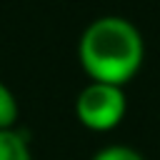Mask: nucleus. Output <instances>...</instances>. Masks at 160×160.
Masks as SVG:
<instances>
[{
  "instance_id": "obj_2",
  "label": "nucleus",
  "mask_w": 160,
  "mask_h": 160,
  "mask_svg": "<svg viewBox=\"0 0 160 160\" xmlns=\"http://www.w3.org/2000/svg\"><path fill=\"white\" fill-rule=\"evenodd\" d=\"M125 90L108 82H88L75 98V118L92 132H108L125 120Z\"/></svg>"
},
{
  "instance_id": "obj_3",
  "label": "nucleus",
  "mask_w": 160,
  "mask_h": 160,
  "mask_svg": "<svg viewBox=\"0 0 160 160\" xmlns=\"http://www.w3.org/2000/svg\"><path fill=\"white\" fill-rule=\"evenodd\" d=\"M0 160H32L30 142L18 128L0 130Z\"/></svg>"
},
{
  "instance_id": "obj_4",
  "label": "nucleus",
  "mask_w": 160,
  "mask_h": 160,
  "mask_svg": "<svg viewBox=\"0 0 160 160\" xmlns=\"http://www.w3.org/2000/svg\"><path fill=\"white\" fill-rule=\"evenodd\" d=\"M18 115H20L18 98H15V92L0 80V130H10V128H15Z\"/></svg>"
},
{
  "instance_id": "obj_5",
  "label": "nucleus",
  "mask_w": 160,
  "mask_h": 160,
  "mask_svg": "<svg viewBox=\"0 0 160 160\" xmlns=\"http://www.w3.org/2000/svg\"><path fill=\"white\" fill-rule=\"evenodd\" d=\"M90 160H145V158L140 155V150H135L130 145H122V142H115V145L100 148Z\"/></svg>"
},
{
  "instance_id": "obj_1",
  "label": "nucleus",
  "mask_w": 160,
  "mask_h": 160,
  "mask_svg": "<svg viewBox=\"0 0 160 160\" xmlns=\"http://www.w3.org/2000/svg\"><path fill=\"white\" fill-rule=\"evenodd\" d=\"M145 40L135 22L120 15H100L85 25L78 40V62L90 82L125 88L142 68Z\"/></svg>"
}]
</instances>
